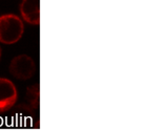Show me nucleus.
<instances>
[{
    "label": "nucleus",
    "mask_w": 147,
    "mask_h": 130,
    "mask_svg": "<svg viewBox=\"0 0 147 130\" xmlns=\"http://www.w3.org/2000/svg\"><path fill=\"white\" fill-rule=\"evenodd\" d=\"M24 32L23 21L17 15L6 14L0 17V42L14 44L18 42Z\"/></svg>",
    "instance_id": "obj_1"
},
{
    "label": "nucleus",
    "mask_w": 147,
    "mask_h": 130,
    "mask_svg": "<svg viewBox=\"0 0 147 130\" xmlns=\"http://www.w3.org/2000/svg\"><path fill=\"white\" fill-rule=\"evenodd\" d=\"M9 73L18 80L25 81L31 79L36 73V64L28 55H19L9 63Z\"/></svg>",
    "instance_id": "obj_2"
},
{
    "label": "nucleus",
    "mask_w": 147,
    "mask_h": 130,
    "mask_svg": "<svg viewBox=\"0 0 147 130\" xmlns=\"http://www.w3.org/2000/svg\"><path fill=\"white\" fill-rule=\"evenodd\" d=\"M17 88L11 80L0 78V113L9 111L17 101Z\"/></svg>",
    "instance_id": "obj_3"
},
{
    "label": "nucleus",
    "mask_w": 147,
    "mask_h": 130,
    "mask_svg": "<svg viewBox=\"0 0 147 130\" xmlns=\"http://www.w3.org/2000/svg\"><path fill=\"white\" fill-rule=\"evenodd\" d=\"M20 14L30 24H40V0H22Z\"/></svg>",
    "instance_id": "obj_4"
},
{
    "label": "nucleus",
    "mask_w": 147,
    "mask_h": 130,
    "mask_svg": "<svg viewBox=\"0 0 147 130\" xmlns=\"http://www.w3.org/2000/svg\"><path fill=\"white\" fill-rule=\"evenodd\" d=\"M39 85H33L28 88L26 91V98H25L24 103L20 104V107H23L25 110L32 111L38 108L39 105Z\"/></svg>",
    "instance_id": "obj_5"
},
{
    "label": "nucleus",
    "mask_w": 147,
    "mask_h": 130,
    "mask_svg": "<svg viewBox=\"0 0 147 130\" xmlns=\"http://www.w3.org/2000/svg\"><path fill=\"white\" fill-rule=\"evenodd\" d=\"M0 59H1V48H0Z\"/></svg>",
    "instance_id": "obj_6"
}]
</instances>
